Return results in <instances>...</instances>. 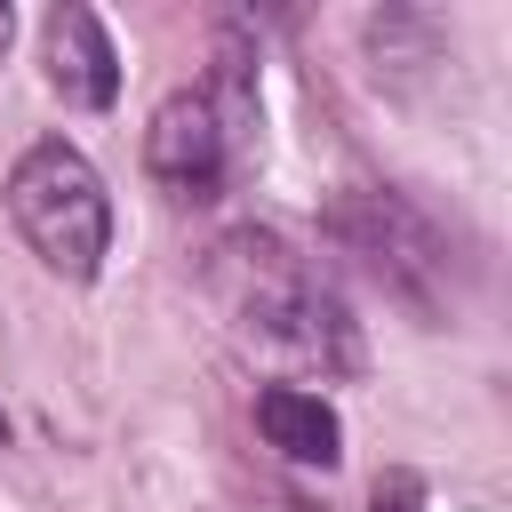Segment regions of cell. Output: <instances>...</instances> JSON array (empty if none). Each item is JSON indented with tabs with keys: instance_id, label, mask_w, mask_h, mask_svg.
Here are the masks:
<instances>
[{
	"instance_id": "9c48e42d",
	"label": "cell",
	"mask_w": 512,
	"mask_h": 512,
	"mask_svg": "<svg viewBox=\"0 0 512 512\" xmlns=\"http://www.w3.org/2000/svg\"><path fill=\"white\" fill-rule=\"evenodd\" d=\"M8 40H16V16H8V8H0V56H8Z\"/></svg>"
},
{
	"instance_id": "52a82bcc",
	"label": "cell",
	"mask_w": 512,
	"mask_h": 512,
	"mask_svg": "<svg viewBox=\"0 0 512 512\" xmlns=\"http://www.w3.org/2000/svg\"><path fill=\"white\" fill-rule=\"evenodd\" d=\"M360 32H368V56H376V80H392V88H408V72L448 56L440 16H424V8H376Z\"/></svg>"
},
{
	"instance_id": "7a4b0ae2",
	"label": "cell",
	"mask_w": 512,
	"mask_h": 512,
	"mask_svg": "<svg viewBox=\"0 0 512 512\" xmlns=\"http://www.w3.org/2000/svg\"><path fill=\"white\" fill-rule=\"evenodd\" d=\"M8 224L56 280H96L104 248H112V200H104V176L88 168V152L64 136H40L8 168Z\"/></svg>"
},
{
	"instance_id": "ba28073f",
	"label": "cell",
	"mask_w": 512,
	"mask_h": 512,
	"mask_svg": "<svg viewBox=\"0 0 512 512\" xmlns=\"http://www.w3.org/2000/svg\"><path fill=\"white\" fill-rule=\"evenodd\" d=\"M416 504H424V496H416V480H408V472L376 488V512H416Z\"/></svg>"
},
{
	"instance_id": "6da1fadb",
	"label": "cell",
	"mask_w": 512,
	"mask_h": 512,
	"mask_svg": "<svg viewBox=\"0 0 512 512\" xmlns=\"http://www.w3.org/2000/svg\"><path fill=\"white\" fill-rule=\"evenodd\" d=\"M208 288L224 296V312L256 344L288 352L296 368H320V376H352L360 368V328H352L344 296L280 232H256V224L224 232L216 256H208Z\"/></svg>"
},
{
	"instance_id": "3957f363",
	"label": "cell",
	"mask_w": 512,
	"mask_h": 512,
	"mask_svg": "<svg viewBox=\"0 0 512 512\" xmlns=\"http://www.w3.org/2000/svg\"><path fill=\"white\" fill-rule=\"evenodd\" d=\"M328 232L400 296V304H416V312H432L440 304V280H448V248H440V232L408 208V200H392V192H352V200H336L328 208Z\"/></svg>"
},
{
	"instance_id": "30bf717a",
	"label": "cell",
	"mask_w": 512,
	"mask_h": 512,
	"mask_svg": "<svg viewBox=\"0 0 512 512\" xmlns=\"http://www.w3.org/2000/svg\"><path fill=\"white\" fill-rule=\"evenodd\" d=\"M0 432H8V424H0Z\"/></svg>"
},
{
	"instance_id": "8992f818",
	"label": "cell",
	"mask_w": 512,
	"mask_h": 512,
	"mask_svg": "<svg viewBox=\"0 0 512 512\" xmlns=\"http://www.w3.org/2000/svg\"><path fill=\"white\" fill-rule=\"evenodd\" d=\"M256 432L288 456V464H336L344 456V424H336V408L320 400V392H304V384H264L256 392Z\"/></svg>"
},
{
	"instance_id": "5b68a950",
	"label": "cell",
	"mask_w": 512,
	"mask_h": 512,
	"mask_svg": "<svg viewBox=\"0 0 512 512\" xmlns=\"http://www.w3.org/2000/svg\"><path fill=\"white\" fill-rule=\"evenodd\" d=\"M40 56H48V88H56L64 104L104 112V104L120 96V48H112V32L96 24V8H80V0L48 8V24H40Z\"/></svg>"
},
{
	"instance_id": "277c9868",
	"label": "cell",
	"mask_w": 512,
	"mask_h": 512,
	"mask_svg": "<svg viewBox=\"0 0 512 512\" xmlns=\"http://www.w3.org/2000/svg\"><path fill=\"white\" fill-rule=\"evenodd\" d=\"M144 168L176 192V200H216L232 176V136L208 104V88H176L160 96L152 128H144Z\"/></svg>"
}]
</instances>
